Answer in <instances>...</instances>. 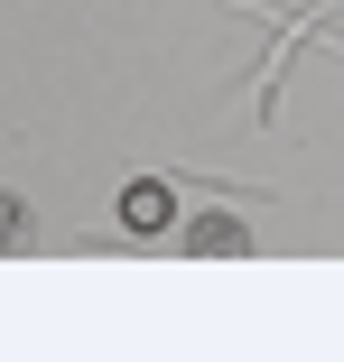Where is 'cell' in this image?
I'll list each match as a JSON object with an SVG mask.
<instances>
[{
	"label": "cell",
	"mask_w": 344,
	"mask_h": 362,
	"mask_svg": "<svg viewBox=\"0 0 344 362\" xmlns=\"http://www.w3.org/2000/svg\"><path fill=\"white\" fill-rule=\"evenodd\" d=\"M251 233L233 223V214H205V223H186V260H242Z\"/></svg>",
	"instance_id": "1"
},
{
	"label": "cell",
	"mask_w": 344,
	"mask_h": 362,
	"mask_svg": "<svg viewBox=\"0 0 344 362\" xmlns=\"http://www.w3.org/2000/svg\"><path fill=\"white\" fill-rule=\"evenodd\" d=\"M168 214H177V195H168L159 177H140V186L121 195V223H130V233H168Z\"/></svg>",
	"instance_id": "2"
},
{
	"label": "cell",
	"mask_w": 344,
	"mask_h": 362,
	"mask_svg": "<svg viewBox=\"0 0 344 362\" xmlns=\"http://www.w3.org/2000/svg\"><path fill=\"white\" fill-rule=\"evenodd\" d=\"M28 233H38V214H28V204H19L10 186H0V251H19Z\"/></svg>",
	"instance_id": "3"
}]
</instances>
